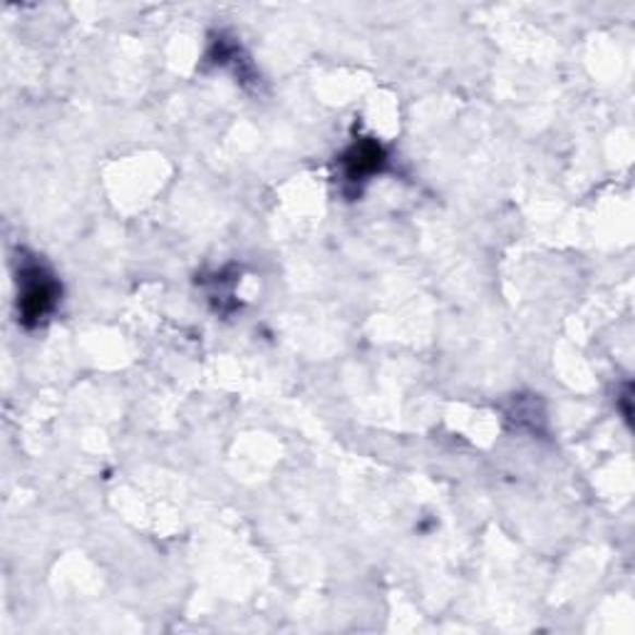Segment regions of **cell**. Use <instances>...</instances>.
Here are the masks:
<instances>
[{"label":"cell","instance_id":"6da1fadb","mask_svg":"<svg viewBox=\"0 0 635 635\" xmlns=\"http://www.w3.org/2000/svg\"><path fill=\"white\" fill-rule=\"evenodd\" d=\"M21 315L23 323H40L58 303V284L40 266H28L21 274Z\"/></svg>","mask_w":635,"mask_h":635},{"label":"cell","instance_id":"7a4b0ae2","mask_svg":"<svg viewBox=\"0 0 635 635\" xmlns=\"http://www.w3.org/2000/svg\"><path fill=\"white\" fill-rule=\"evenodd\" d=\"M385 152L380 149V144L375 142H360L352 144L343 157V167H346L348 181H366V177L375 175V171L383 167Z\"/></svg>","mask_w":635,"mask_h":635}]
</instances>
